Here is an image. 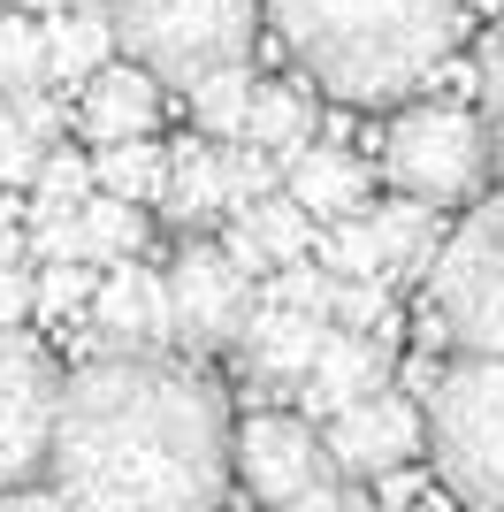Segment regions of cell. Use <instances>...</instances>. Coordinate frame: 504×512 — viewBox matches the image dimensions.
I'll use <instances>...</instances> for the list:
<instances>
[{
	"instance_id": "6da1fadb",
	"label": "cell",
	"mask_w": 504,
	"mask_h": 512,
	"mask_svg": "<svg viewBox=\"0 0 504 512\" xmlns=\"http://www.w3.org/2000/svg\"><path fill=\"white\" fill-rule=\"evenodd\" d=\"M230 436V398L199 360L92 352L62 375L46 474L69 512H214Z\"/></svg>"
},
{
	"instance_id": "7a4b0ae2",
	"label": "cell",
	"mask_w": 504,
	"mask_h": 512,
	"mask_svg": "<svg viewBox=\"0 0 504 512\" xmlns=\"http://www.w3.org/2000/svg\"><path fill=\"white\" fill-rule=\"evenodd\" d=\"M268 23L329 100L390 107L451 62L466 0H268Z\"/></svg>"
},
{
	"instance_id": "3957f363",
	"label": "cell",
	"mask_w": 504,
	"mask_h": 512,
	"mask_svg": "<svg viewBox=\"0 0 504 512\" xmlns=\"http://www.w3.org/2000/svg\"><path fill=\"white\" fill-rule=\"evenodd\" d=\"M428 459L466 512H504V360L443 367L428 398Z\"/></svg>"
},
{
	"instance_id": "277c9868",
	"label": "cell",
	"mask_w": 504,
	"mask_h": 512,
	"mask_svg": "<svg viewBox=\"0 0 504 512\" xmlns=\"http://www.w3.org/2000/svg\"><path fill=\"white\" fill-rule=\"evenodd\" d=\"M428 329L459 360H504V199H474L428 260Z\"/></svg>"
},
{
	"instance_id": "5b68a950",
	"label": "cell",
	"mask_w": 504,
	"mask_h": 512,
	"mask_svg": "<svg viewBox=\"0 0 504 512\" xmlns=\"http://www.w3.org/2000/svg\"><path fill=\"white\" fill-rule=\"evenodd\" d=\"M115 46L153 85H199L207 69L245 62L260 31V0H107Z\"/></svg>"
},
{
	"instance_id": "8992f818",
	"label": "cell",
	"mask_w": 504,
	"mask_h": 512,
	"mask_svg": "<svg viewBox=\"0 0 504 512\" xmlns=\"http://www.w3.org/2000/svg\"><path fill=\"white\" fill-rule=\"evenodd\" d=\"M382 176L398 184V199L420 207H459L482 192L489 176V138L474 107L451 100H405L382 130Z\"/></svg>"
},
{
	"instance_id": "52a82bcc",
	"label": "cell",
	"mask_w": 504,
	"mask_h": 512,
	"mask_svg": "<svg viewBox=\"0 0 504 512\" xmlns=\"http://www.w3.org/2000/svg\"><path fill=\"white\" fill-rule=\"evenodd\" d=\"M54 406H62V367L46 360V344L0 329V490H23L46 467Z\"/></svg>"
},
{
	"instance_id": "ba28073f",
	"label": "cell",
	"mask_w": 504,
	"mask_h": 512,
	"mask_svg": "<svg viewBox=\"0 0 504 512\" xmlns=\"http://www.w3.org/2000/svg\"><path fill=\"white\" fill-rule=\"evenodd\" d=\"M321 451H329L336 474L382 482V474L413 467L420 451H428V413H420V398H405V390H375V398L344 406L321 428Z\"/></svg>"
},
{
	"instance_id": "9c48e42d",
	"label": "cell",
	"mask_w": 504,
	"mask_h": 512,
	"mask_svg": "<svg viewBox=\"0 0 504 512\" xmlns=\"http://www.w3.org/2000/svg\"><path fill=\"white\" fill-rule=\"evenodd\" d=\"M168 314H176V344H191V352L237 344V329L252 314V276H237L222 245L191 237L176 253V268H168Z\"/></svg>"
},
{
	"instance_id": "30bf717a",
	"label": "cell",
	"mask_w": 504,
	"mask_h": 512,
	"mask_svg": "<svg viewBox=\"0 0 504 512\" xmlns=\"http://www.w3.org/2000/svg\"><path fill=\"white\" fill-rule=\"evenodd\" d=\"M230 474L252 490V505H283V497L314 490L329 474V451L298 413H252L230 436Z\"/></svg>"
},
{
	"instance_id": "8fae6325",
	"label": "cell",
	"mask_w": 504,
	"mask_h": 512,
	"mask_svg": "<svg viewBox=\"0 0 504 512\" xmlns=\"http://www.w3.org/2000/svg\"><path fill=\"white\" fill-rule=\"evenodd\" d=\"M92 337L100 352H168L176 344V314H168V276L146 260H115L92 283Z\"/></svg>"
},
{
	"instance_id": "7c38bea8",
	"label": "cell",
	"mask_w": 504,
	"mask_h": 512,
	"mask_svg": "<svg viewBox=\"0 0 504 512\" xmlns=\"http://www.w3.org/2000/svg\"><path fill=\"white\" fill-rule=\"evenodd\" d=\"M375 390H390V337H344V329H329L314 367L298 375V406L314 421H336L344 406L375 398Z\"/></svg>"
},
{
	"instance_id": "4fadbf2b",
	"label": "cell",
	"mask_w": 504,
	"mask_h": 512,
	"mask_svg": "<svg viewBox=\"0 0 504 512\" xmlns=\"http://www.w3.org/2000/svg\"><path fill=\"white\" fill-rule=\"evenodd\" d=\"M153 115H161V85H153L138 62H107L84 77L77 92V123L92 146H115V138H153Z\"/></svg>"
},
{
	"instance_id": "5bb4252c",
	"label": "cell",
	"mask_w": 504,
	"mask_h": 512,
	"mask_svg": "<svg viewBox=\"0 0 504 512\" xmlns=\"http://www.w3.org/2000/svg\"><path fill=\"white\" fill-rule=\"evenodd\" d=\"M153 207L168 222H222L237 214V192H230V146H214V138H184V146H168V176H161V199Z\"/></svg>"
},
{
	"instance_id": "9a60e30c",
	"label": "cell",
	"mask_w": 504,
	"mask_h": 512,
	"mask_svg": "<svg viewBox=\"0 0 504 512\" xmlns=\"http://www.w3.org/2000/svg\"><path fill=\"white\" fill-rule=\"evenodd\" d=\"M283 192H291L298 207H306L321 230H329V222H352V214H367L375 176H367V161H359V153H344V146H306L291 169H283Z\"/></svg>"
},
{
	"instance_id": "2e32d148",
	"label": "cell",
	"mask_w": 504,
	"mask_h": 512,
	"mask_svg": "<svg viewBox=\"0 0 504 512\" xmlns=\"http://www.w3.org/2000/svg\"><path fill=\"white\" fill-rule=\"evenodd\" d=\"M321 337H329V321H314V314H283V306H260V299H252L245 329H237V352H245L252 383H298V375L314 367Z\"/></svg>"
},
{
	"instance_id": "e0dca14e",
	"label": "cell",
	"mask_w": 504,
	"mask_h": 512,
	"mask_svg": "<svg viewBox=\"0 0 504 512\" xmlns=\"http://www.w3.org/2000/svg\"><path fill=\"white\" fill-rule=\"evenodd\" d=\"M46 31V77H62V85H84L92 69L115 62V23H107L100 0H77L62 16H39Z\"/></svg>"
},
{
	"instance_id": "ac0fdd59",
	"label": "cell",
	"mask_w": 504,
	"mask_h": 512,
	"mask_svg": "<svg viewBox=\"0 0 504 512\" xmlns=\"http://www.w3.org/2000/svg\"><path fill=\"white\" fill-rule=\"evenodd\" d=\"M314 123L321 115H314V100L298 85H252V107H245V130H237V138L260 146L275 169H291L298 153L314 146Z\"/></svg>"
},
{
	"instance_id": "d6986e66",
	"label": "cell",
	"mask_w": 504,
	"mask_h": 512,
	"mask_svg": "<svg viewBox=\"0 0 504 512\" xmlns=\"http://www.w3.org/2000/svg\"><path fill=\"white\" fill-rule=\"evenodd\" d=\"M443 207H420V199H382V207H367V222H375V245H382V283L390 276H428V260H436L443 245Z\"/></svg>"
},
{
	"instance_id": "ffe728a7",
	"label": "cell",
	"mask_w": 504,
	"mask_h": 512,
	"mask_svg": "<svg viewBox=\"0 0 504 512\" xmlns=\"http://www.w3.org/2000/svg\"><path fill=\"white\" fill-rule=\"evenodd\" d=\"M138 253H146V207H130L115 192H92L77 207V260L115 268V260H138Z\"/></svg>"
},
{
	"instance_id": "44dd1931",
	"label": "cell",
	"mask_w": 504,
	"mask_h": 512,
	"mask_svg": "<svg viewBox=\"0 0 504 512\" xmlns=\"http://www.w3.org/2000/svg\"><path fill=\"white\" fill-rule=\"evenodd\" d=\"M161 176H168V146H153V138H115V146L92 153V184L130 199V207H153V199H161Z\"/></svg>"
},
{
	"instance_id": "7402d4cb",
	"label": "cell",
	"mask_w": 504,
	"mask_h": 512,
	"mask_svg": "<svg viewBox=\"0 0 504 512\" xmlns=\"http://www.w3.org/2000/svg\"><path fill=\"white\" fill-rule=\"evenodd\" d=\"M184 100H191V123L207 130V138H237V130H245V107H252V69L222 62V69H207L199 85H184Z\"/></svg>"
},
{
	"instance_id": "603a6c76",
	"label": "cell",
	"mask_w": 504,
	"mask_h": 512,
	"mask_svg": "<svg viewBox=\"0 0 504 512\" xmlns=\"http://www.w3.org/2000/svg\"><path fill=\"white\" fill-rule=\"evenodd\" d=\"M245 230L260 237V245H268V260L283 268V260H306V253H314L321 222L298 207L291 192H268V199H252V207H245Z\"/></svg>"
},
{
	"instance_id": "cb8c5ba5",
	"label": "cell",
	"mask_w": 504,
	"mask_h": 512,
	"mask_svg": "<svg viewBox=\"0 0 504 512\" xmlns=\"http://www.w3.org/2000/svg\"><path fill=\"white\" fill-rule=\"evenodd\" d=\"M329 329H344V337H390V329H398V299H390V283H382V276H336Z\"/></svg>"
},
{
	"instance_id": "d4e9b609",
	"label": "cell",
	"mask_w": 504,
	"mask_h": 512,
	"mask_svg": "<svg viewBox=\"0 0 504 512\" xmlns=\"http://www.w3.org/2000/svg\"><path fill=\"white\" fill-rule=\"evenodd\" d=\"M92 192H100V184H92V153H77V146H46L39 176H31V214H77Z\"/></svg>"
},
{
	"instance_id": "484cf974",
	"label": "cell",
	"mask_w": 504,
	"mask_h": 512,
	"mask_svg": "<svg viewBox=\"0 0 504 512\" xmlns=\"http://www.w3.org/2000/svg\"><path fill=\"white\" fill-rule=\"evenodd\" d=\"M46 85V31L23 8H0V100Z\"/></svg>"
},
{
	"instance_id": "4316f807",
	"label": "cell",
	"mask_w": 504,
	"mask_h": 512,
	"mask_svg": "<svg viewBox=\"0 0 504 512\" xmlns=\"http://www.w3.org/2000/svg\"><path fill=\"white\" fill-rule=\"evenodd\" d=\"M329 291H336V276H329V268H314V260H283V268H268V276L252 283V299H260V306L314 314V321H329Z\"/></svg>"
},
{
	"instance_id": "83f0119b",
	"label": "cell",
	"mask_w": 504,
	"mask_h": 512,
	"mask_svg": "<svg viewBox=\"0 0 504 512\" xmlns=\"http://www.w3.org/2000/svg\"><path fill=\"white\" fill-rule=\"evenodd\" d=\"M92 283H100V268H92V260H46L39 276H31V314L77 321L84 306H92Z\"/></svg>"
},
{
	"instance_id": "f1b7e54d",
	"label": "cell",
	"mask_w": 504,
	"mask_h": 512,
	"mask_svg": "<svg viewBox=\"0 0 504 512\" xmlns=\"http://www.w3.org/2000/svg\"><path fill=\"white\" fill-rule=\"evenodd\" d=\"M314 245H321V268H329V276H382V245H375V222H367V214L329 222Z\"/></svg>"
},
{
	"instance_id": "f546056e",
	"label": "cell",
	"mask_w": 504,
	"mask_h": 512,
	"mask_svg": "<svg viewBox=\"0 0 504 512\" xmlns=\"http://www.w3.org/2000/svg\"><path fill=\"white\" fill-rule=\"evenodd\" d=\"M46 161V138L16 115V100H0V192H16V184H31Z\"/></svg>"
},
{
	"instance_id": "4dcf8cb0",
	"label": "cell",
	"mask_w": 504,
	"mask_h": 512,
	"mask_svg": "<svg viewBox=\"0 0 504 512\" xmlns=\"http://www.w3.org/2000/svg\"><path fill=\"white\" fill-rule=\"evenodd\" d=\"M482 138H489V169L504 176V23L482 46Z\"/></svg>"
},
{
	"instance_id": "1f68e13d",
	"label": "cell",
	"mask_w": 504,
	"mask_h": 512,
	"mask_svg": "<svg viewBox=\"0 0 504 512\" xmlns=\"http://www.w3.org/2000/svg\"><path fill=\"white\" fill-rule=\"evenodd\" d=\"M268 512H367V497L359 490H344L336 474H321L314 490H298V497H283V505H268Z\"/></svg>"
},
{
	"instance_id": "d6a6232c",
	"label": "cell",
	"mask_w": 504,
	"mask_h": 512,
	"mask_svg": "<svg viewBox=\"0 0 504 512\" xmlns=\"http://www.w3.org/2000/svg\"><path fill=\"white\" fill-rule=\"evenodd\" d=\"M222 253H230V268H237V276H252V283H260V276L275 268V260H268V245H260V237L245 230V214L230 222V245H222Z\"/></svg>"
},
{
	"instance_id": "836d02e7",
	"label": "cell",
	"mask_w": 504,
	"mask_h": 512,
	"mask_svg": "<svg viewBox=\"0 0 504 512\" xmlns=\"http://www.w3.org/2000/svg\"><path fill=\"white\" fill-rule=\"evenodd\" d=\"M31 314V268H0V329H23Z\"/></svg>"
},
{
	"instance_id": "e575fe53",
	"label": "cell",
	"mask_w": 504,
	"mask_h": 512,
	"mask_svg": "<svg viewBox=\"0 0 504 512\" xmlns=\"http://www.w3.org/2000/svg\"><path fill=\"white\" fill-rule=\"evenodd\" d=\"M31 260V237H23V222L8 207H0V268H23Z\"/></svg>"
},
{
	"instance_id": "d590c367",
	"label": "cell",
	"mask_w": 504,
	"mask_h": 512,
	"mask_svg": "<svg viewBox=\"0 0 504 512\" xmlns=\"http://www.w3.org/2000/svg\"><path fill=\"white\" fill-rule=\"evenodd\" d=\"M0 512H69V505L54 490H31V482H23V490H0Z\"/></svg>"
},
{
	"instance_id": "8d00e7d4",
	"label": "cell",
	"mask_w": 504,
	"mask_h": 512,
	"mask_svg": "<svg viewBox=\"0 0 504 512\" xmlns=\"http://www.w3.org/2000/svg\"><path fill=\"white\" fill-rule=\"evenodd\" d=\"M8 8H23V16H62V8H77V0H8Z\"/></svg>"
}]
</instances>
